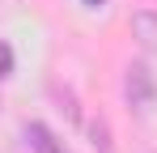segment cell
I'll return each mask as SVG.
<instances>
[{
	"mask_svg": "<svg viewBox=\"0 0 157 153\" xmlns=\"http://www.w3.org/2000/svg\"><path fill=\"white\" fill-rule=\"evenodd\" d=\"M132 38L149 55H157V9H136L132 13Z\"/></svg>",
	"mask_w": 157,
	"mask_h": 153,
	"instance_id": "cell-2",
	"label": "cell"
},
{
	"mask_svg": "<svg viewBox=\"0 0 157 153\" xmlns=\"http://www.w3.org/2000/svg\"><path fill=\"white\" fill-rule=\"evenodd\" d=\"M123 98L136 111H149L157 102V76H153V68L144 60H132L128 68H123Z\"/></svg>",
	"mask_w": 157,
	"mask_h": 153,
	"instance_id": "cell-1",
	"label": "cell"
},
{
	"mask_svg": "<svg viewBox=\"0 0 157 153\" xmlns=\"http://www.w3.org/2000/svg\"><path fill=\"white\" fill-rule=\"evenodd\" d=\"M21 136H26V145H30L34 153H68V145H64V140H59L47 124H38V119L21 128Z\"/></svg>",
	"mask_w": 157,
	"mask_h": 153,
	"instance_id": "cell-3",
	"label": "cell"
},
{
	"mask_svg": "<svg viewBox=\"0 0 157 153\" xmlns=\"http://www.w3.org/2000/svg\"><path fill=\"white\" fill-rule=\"evenodd\" d=\"M4 76H13V47L0 38V81H4Z\"/></svg>",
	"mask_w": 157,
	"mask_h": 153,
	"instance_id": "cell-5",
	"label": "cell"
},
{
	"mask_svg": "<svg viewBox=\"0 0 157 153\" xmlns=\"http://www.w3.org/2000/svg\"><path fill=\"white\" fill-rule=\"evenodd\" d=\"M89 136H94V149H98V153H115V149H110V128H106L102 115L89 119Z\"/></svg>",
	"mask_w": 157,
	"mask_h": 153,
	"instance_id": "cell-4",
	"label": "cell"
},
{
	"mask_svg": "<svg viewBox=\"0 0 157 153\" xmlns=\"http://www.w3.org/2000/svg\"><path fill=\"white\" fill-rule=\"evenodd\" d=\"M85 4H89V9H102V4H106V0H85Z\"/></svg>",
	"mask_w": 157,
	"mask_h": 153,
	"instance_id": "cell-6",
	"label": "cell"
}]
</instances>
